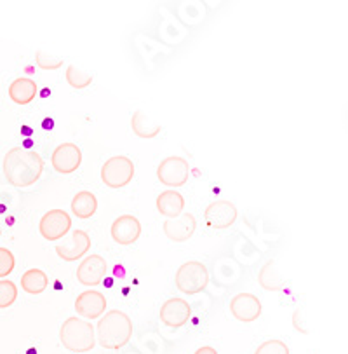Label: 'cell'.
<instances>
[{
    "mask_svg": "<svg viewBox=\"0 0 348 354\" xmlns=\"http://www.w3.org/2000/svg\"><path fill=\"white\" fill-rule=\"evenodd\" d=\"M35 62L39 68L42 70H58L59 66H63V58H58V56H52L44 51H37Z\"/></svg>",
    "mask_w": 348,
    "mask_h": 354,
    "instance_id": "26",
    "label": "cell"
},
{
    "mask_svg": "<svg viewBox=\"0 0 348 354\" xmlns=\"http://www.w3.org/2000/svg\"><path fill=\"white\" fill-rule=\"evenodd\" d=\"M190 316H192V307L185 299H180V297L166 300L159 313L160 322L169 328H182L188 323Z\"/></svg>",
    "mask_w": 348,
    "mask_h": 354,
    "instance_id": "9",
    "label": "cell"
},
{
    "mask_svg": "<svg viewBox=\"0 0 348 354\" xmlns=\"http://www.w3.org/2000/svg\"><path fill=\"white\" fill-rule=\"evenodd\" d=\"M157 209L166 218H176L185 212V198L176 190H164L157 198Z\"/></svg>",
    "mask_w": 348,
    "mask_h": 354,
    "instance_id": "17",
    "label": "cell"
},
{
    "mask_svg": "<svg viewBox=\"0 0 348 354\" xmlns=\"http://www.w3.org/2000/svg\"><path fill=\"white\" fill-rule=\"evenodd\" d=\"M193 354H218V351L211 346H204V347H199Z\"/></svg>",
    "mask_w": 348,
    "mask_h": 354,
    "instance_id": "28",
    "label": "cell"
},
{
    "mask_svg": "<svg viewBox=\"0 0 348 354\" xmlns=\"http://www.w3.org/2000/svg\"><path fill=\"white\" fill-rule=\"evenodd\" d=\"M106 299L103 293L96 290H87L82 292L75 300V310L86 319H98L105 314Z\"/></svg>",
    "mask_w": 348,
    "mask_h": 354,
    "instance_id": "15",
    "label": "cell"
},
{
    "mask_svg": "<svg viewBox=\"0 0 348 354\" xmlns=\"http://www.w3.org/2000/svg\"><path fill=\"white\" fill-rule=\"evenodd\" d=\"M82 162V152L75 143H61L55 149L51 156V165L61 175H70L75 171Z\"/></svg>",
    "mask_w": 348,
    "mask_h": 354,
    "instance_id": "10",
    "label": "cell"
},
{
    "mask_svg": "<svg viewBox=\"0 0 348 354\" xmlns=\"http://www.w3.org/2000/svg\"><path fill=\"white\" fill-rule=\"evenodd\" d=\"M230 313L240 323H253L261 316V302L253 293H239L230 300Z\"/></svg>",
    "mask_w": 348,
    "mask_h": 354,
    "instance_id": "12",
    "label": "cell"
},
{
    "mask_svg": "<svg viewBox=\"0 0 348 354\" xmlns=\"http://www.w3.org/2000/svg\"><path fill=\"white\" fill-rule=\"evenodd\" d=\"M18 299V286L9 279H0V309H8Z\"/></svg>",
    "mask_w": 348,
    "mask_h": 354,
    "instance_id": "24",
    "label": "cell"
},
{
    "mask_svg": "<svg viewBox=\"0 0 348 354\" xmlns=\"http://www.w3.org/2000/svg\"><path fill=\"white\" fill-rule=\"evenodd\" d=\"M162 225L167 239H171L174 243H185L195 234L197 220L192 213L183 212L176 218H167Z\"/></svg>",
    "mask_w": 348,
    "mask_h": 354,
    "instance_id": "11",
    "label": "cell"
},
{
    "mask_svg": "<svg viewBox=\"0 0 348 354\" xmlns=\"http://www.w3.org/2000/svg\"><path fill=\"white\" fill-rule=\"evenodd\" d=\"M65 77H66V82H68L73 89H84L87 88V86H91L93 82L91 73L84 72V70H80L79 66L75 65H70L68 68H66Z\"/></svg>",
    "mask_w": 348,
    "mask_h": 354,
    "instance_id": "23",
    "label": "cell"
},
{
    "mask_svg": "<svg viewBox=\"0 0 348 354\" xmlns=\"http://www.w3.org/2000/svg\"><path fill=\"white\" fill-rule=\"evenodd\" d=\"M16 267V259L12 255L11 250L0 248V279L8 278L9 274L14 270Z\"/></svg>",
    "mask_w": 348,
    "mask_h": 354,
    "instance_id": "27",
    "label": "cell"
},
{
    "mask_svg": "<svg viewBox=\"0 0 348 354\" xmlns=\"http://www.w3.org/2000/svg\"><path fill=\"white\" fill-rule=\"evenodd\" d=\"M0 236H2V229H0Z\"/></svg>",
    "mask_w": 348,
    "mask_h": 354,
    "instance_id": "29",
    "label": "cell"
},
{
    "mask_svg": "<svg viewBox=\"0 0 348 354\" xmlns=\"http://www.w3.org/2000/svg\"><path fill=\"white\" fill-rule=\"evenodd\" d=\"M130 128H133V133L136 136L143 140H150V138H155L157 135L160 133V124L153 122L148 115H145V112L138 110L135 112V115L130 117Z\"/></svg>",
    "mask_w": 348,
    "mask_h": 354,
    "instance_id": "20",
    "label": "cell"
},
{
    "mask_svg": "<svg viewBox=\"0 0 348 354\" xmlns=\"http://www.w3.org/2000/svg\"><path fill=\"white\" fill-rule=\"evenodd\" d=\"M254 354H289V347L286 342L279 339H272L258 346L256 353Z\"/></svg>",
    "mask_w": 348,
    "mask_h": 354,
    "instance_id": "25",
    "label": "cell"
},
{
    "mask_svg": "<svg viewBox=\"0 0 348 354\" xmlns=\"http://www.w3.org/2000/svg\"><path fill=\"white\" fill-rule=\"evenodd\" d=\"M110 234H112L113 241L119 243V245H133L142 236V223L133 215H120L119 218L113 220Z\"/></svg>",
    "mask_w": 348,
    "mask_h": 354,
    "instance_id": "13",
    "label": "cell"
},
{
    "mask_svg": "<svg viewBox=\"0 0 348 354\" xmlns=\"http://www.w3.org/2000/svg\"><path fill=\"white\" fill-rule=\"evenodd\" d=\"M49 286L48 274L42 269H30L21 276V288L23 292L30 293V295H40L46 292Z\"/></svg>",
    "mask_w": 348,
    "mask_h": 354,
    "instance_id": "21",
    "label": "cell"
},
{
    "mask_svg": "<svg viewBox=\"0 0 348 354\" xmlns=\"http://www.w3.org/2000/svg\"><path fill=\"white\" fill-rule=\"evenodd\" d=\"M37 96V84L35 81L28 79V77H18L16 81L11 82L9 86V98L16 103V105H28L35 100Z\"/></svg>",
    "mask_w": 348,
    "mask_h": 354,
    "instance_id": "18",
    "label": "cell"
},
{
    "mask_svg": "<svg viewBox=\"0 0 348 354\" xmlns=\"http://www.w3.org/2000/svg\"><path fill=\"white\" fill-rule=\"evenodd\" d=\"M237 212L235 205L226 199H218V201H213L204 212V218H206V223L211 227V229H229L235 223Z\"/></svg>",
    "mask_w": 348,
    "mask_h": 354,
    "instance_id": "8",
    "label": "cell"
},
{
    "mask_svg": "<svg viewBox=\"0 0 348 354\" xmlns=\"http://www.w3.org/2000/svg\"><path fill=\"white\" fill-rule=\"evenodd\" d=\"M96 209H98V199L89 190H80V192H77L75 198L72 199V212L77 218H91L96 213Z\"/></svg>",
    "mask_w": 348,
    "mask_h": 354,
    "instance_id": "19",
    "label": "cell"
},
{
    "mask_svg": "<svg viewBox=\"0 0 348 354\" xmlns=\"http://www.w3.org/2000/svg\"><path fill=\"white\" fill-rule=\"evenodd\" d=\"M44 171V161L39 152L25 147H12L4 157V176L12 187L25 189L39 182Z\"/></svg>",
    "mask_w": 348,
    "mask_h": 354,
    "instance_id": "1",
    "label": "cell"
},
{
    "mask_svg": "<svg viewBox=\"0 0 348 354\" xmlns=\"http://www.w3.org/2000/svg\"><path fill=\"white\" fill-rule=\"evenodd\" d=\"M59 339H61L63 347L72 351V353H89L96 346L95 326H93V323L86 322V319H79L72 316L59 328Z\"/></svg>",
    "mask_w": 348,
    "mask_h": 354,
    "instance_id": "3",
    "label": "cell"
},
{
    "mask_svg": "<svg viewBox=\"0 0 348 354\" xmlns=\"http://www.w3.org/2000/svg\"><path fill=\"white\" fill-rule=\"evenodd\" d=\"M135 176V162L126 156H113L103 165L102 180L110 189H122Z\"/></svg>",
    "mask_w": 348,
    "mask_h": 354,
    "instance_id": "5",
    "label": "cell"
},
{
    "mask_svg": "<svg viewBox=\"0 0 348 354\" xmlns=\"http://www.w3.org/2000/svg\"><path fill=\"white\" fill-rule=\"evenodd\" d=\"M176 288L185 295H195L204 292L209 285V270L202 262H185L176 272Z\"/></svg>",
    "mask_w": 348,
    "mask_h": 354,
    "instance_id": "4",
    "label": "cell"
},
{
    "mask_svg": "<svg viewBox=\"0 0 348 354\" xmlns=\"http://www.w3.org/2000/svg\"><path fill=\"white\" fill-rule=\"evenodd\" d=\"M190 176V165L186 159L180 156L166 157L157 168V178L160 183L171 187V189H178L188 182Z\"/></svg>",
    "mask_w": 348,
    "mask_h": 354,
    "instance_id": "6",
    "label": "cell"
},
{
    "mask_svg": "<svg viewBox=\"0 0 348 354\" xmlns=\"http://www.w3.org/2000/svg\"><path fill=\"white\" fill-rule=\"evenodd\" d=\"M106 274V262L103 257L91 255L82 260L77 269V279L84 286H96L103 281Z\"/></svg>",
    "mask_w": 348,
    "mask_h": 354,
    "instance_id": "16",
    "label": "cell"
},
{
    "mask_svg": "<svg viewBox=\"0 0 348 354\" xmlns=\"http://www.w3.org/2000/svg\"><path fill=\"white\" fill-rule=\"evenodd\" d=\"M89 248H91L89 234L86 230H73L68 241L59 243V245H56L55 250L59 259H63L65 262H73L77 259H82L89 252Z\"/></svg>",
    "mask_w": 348,
    "mask_h": 354,
    "instance_id": "14",
    "label": "cell"
},
{
    "mask_svg": "<svg viewBox=\"0 0 348 354\" xmlns=\"http://www.w3.org/2000/svg\"><path fill=\"white\" fill-rule=\"evenodd\" d=\"M72 229V218L63 209H51L40 218L39 230L44 239L48 241H56V239L65 238Z\"/></svg>",
    "mask_w": 348,
    "mask_h": 354,
    "instance_id": "7",
    "label": "cell"
},
{
    "mask_svg": "<svg viewBox=\"0 0 348 354\" xmlns=\"http://www.w3.org/2000/svg\"><path fill=\"white\" fill-rule=\"evenodd\" d=\"M258 281L269 292H279V290L284 288V281L279 276V272H277L273 260H269L265 266L261 267L260 274H258Z\"/></svg>",
    "mask_w": 348,
    "mask_h": 354,
    "instance_id": "22",
    "label": "cell"
},
{
    "mask_svg": "<svg viewBox=\"0 0 348 354\" xmlns=\"http://www.w3.org/2000/svg\"><path fill=\"white\" fill-rule=\"evenodd\" d=\"M98 342L103 349L119 351L133 337V322L122 310H108L98 322Z\"/></svg>",
    "mask_w": 348,
    "mask_h": 354,
    "instance_id": "2",
    "label": "cell"
}]
</instances>
